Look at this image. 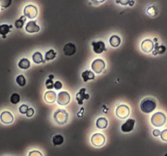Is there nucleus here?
<instances>
[{
    "mask_svg": "<svg viewBox=\"0 0 167 156\" xmlns=\"http://www.w3.org/2000/svg\"><path fill=\"white\" fill-rule=\"evenodd\" d=\"M156 107H157L156 101L152 98L144 99L140 103V108H141L142 112H144V113H151L154 111Z\"/></svg>",
    "mask_w": 167,
    "mask_h": 156,
    "instance_id": "f257e3e1",
    "label": "nucleus"
},
{
    "mask_svg": "<svg viewBox=\"0 0 167 156\" xmlns=\"http://www.w3.org/2000/svg\"><path fill=\"white\" fill-rule=\"evenodd\" d=\"M165 120H166L165 116L162 112H156L155 114L152 115V118H151V122L156 127L163 126L165 125Z\"/></svg>",
    "mask_w": 167,
    "mask_h": 156,
    "instance_id": "f03ea898",
    "label": "nucleus"
},
{
    "mask_svg": "<svg viewBox=\"0 0 167 156\" xmlns=\"http://www.w3.org/2000/svg\"><path fill=\"white\" fill-rule=\"evenodd\" d=\"M69 118L68 113L66 112L65 110L58 109L54 114V119L58 124L60 125H64L67 122Z\"/></svg>",
    "mask_w": 167,
    "mask_h": 156,
    "instance_id": "7ed1b4c3",
    "label": "nucleus"
},
{
    "mask_svg": "<svg viewBox=\"0 0 167 156\" xmlns=\"http://www.w3.org/2000/svg\"><path fill=\"white\" fill-rule=\"evenodd\" d=\"M25 16L28 17L29 19H34L38 15V9L34 5H28L24 9Z\"/></svg>",
    "mask_w": 167,
    "mask_h": 156,
    "instance_id": "20e7f679",
    "label": "nucleus"
},
{
    "mask_svg": "<svg viewBox=\"0 0 167 156\" xmlns=\"http://www.w3.org/2000/svg\"><path fill=\"white\" fill-rule=\"evenodd\" d=\"M116 115L120 119H126L130 115L129 108L126 105H120L116 110Z\"/></svg>",
    "mask_w": 167,
    "mask_h": 156,
    "instance_id": "39448f33",
    "label": "nucleus"
},
{
    "mask_svg": "<svg viewBox=\"0 0 167 156\" xmlns=\"http://www.w3.org/2000/svg\"><path fill=\"white\" fill-rule=\"evenodd\" d=\"M57 103L58 104L62 106L67 105L70 101V95L69 94L65 92V91H61L58 94L57 97Z\"/></svg>",
    "mask_w": 167,
    "mask_h": 156,
    "instance_id": "423d86ee",
    "label": "nucleus"
},
{
    "mask_svg": "<svg viewBox=\"0 0 167 156\" xmlns=\"http://www.w3.org/2000/svg\"><path fill=\"white\" fill-rule=\"evenodd\" d=\"M104 67H105V63L103 59H96L91 64V68L96 73H100L104 70Z\"/></svg>",
    "mask_w": 167,
    "mask_h": 156,
    "instance_id": "0eeeda50",
    "label": "nucleus"
},
{
    "mask_svg": "<svg viewBox=\"0 0 167 156\" xmlns=\"http://www.w3.org/2000/svg\"><path fill=\"white\" fill-rule=\"evenodd\" d=\"M91 142L95 146H102L105 142V137L101 133H95L91 137Z\"/></svg>",
    "mask_w": 167,
    "mask_h": 156,
    "instance_id": "6e6552de",
    "label": "nucleus"
},
{
    "mask_svg": "<svg viewBox=\"0 0 167 156\" xmlns=\"http://www.w3.org/2000/svg\"><path fill=\"white\" fill-rule=\"evenodd\" d=\"M0 120L2 121L3 124H6V125H9V124H12L13 122V116L12 114L9 112H2L1 115H0Z\"/></svg>",
    "mask_w": 167,
    "mask_h": 156,
    "instance_id": "1a4fd4ad",
    "label": "nucleus"
},
{
    "mask_svg": "<svg viewBox=\"0 0 167 156\" xmlns=\"http://www.w3.org/2000/svg\"><path fill=\"white\" fill-rule=\"evenodd\" d=\"M135 124H136V120L133 119H129L127 120L122 125V130L124 133H129L133 130L134 127H135Z\"/></svg>",
    "mask_w": 167,
    "mask_h": 156,
    "instance_id": "9d476101",
    "label": "nucleus"
},
{
    "mask_svg": "<svg viewBox=\"0 0 167 156\" xmlns=\"http://www.w3.org/2000/svg\"><path fill=\"white\" fill-rule=\"evenodd\" d=\"M91 45H92V47H93L94 51H95V53H96V54H101V53L104 52V51H106L105 44H104V42H102V41L93 42Z\"/></svg>",
    "mask_w": 167,
    "mask_h": 156,
    "instance_id": "9b49d317",
    "label": "nucleus"
},
{
    "mask_svg": "<svg viewBox=\"0 0 167 156\" xmlns=\"http://www.w3.org/2000/svg\"><path fill=\"white\" fill-rule=\"evenodd\" d=\"M141 48L144 52L149 53L151 51H152V50L154 48V44H153L152 41L150 40V39H145L144 42H142Z\"/></svg>",
    "mask_w": 167,
    "mask_h": 156,
    "instance_id": "f8f14e48",
    "label": "nucleus"
},
{
    "mask_svg": "<svg viewBox=\"0 0 167 156\" xmlns=\"http://www.w3.org/2000/svg\"><path fill=\"white\" fill-rule=\"evenodd\" d=\"M89 98H90V95L86 93V89L85 88L81 89L80 91L76 94L77 101H78L79 104H80V105L83 104V100H85V99H89Z\"/></svg>",
    "mask_w": 167,
    "mask_h": 156,
    "instance_id": "ddd939ff",
    "label": "nucleus"
},
{
    "mask_svg": "<svg viewBox=\"0 0 167 156\" xmlns=\"http://www.w3.org/2000/svg\"><path fill=\"white\" fill-rule=\"evenodd\" d=\"M26 30L28 33L33 34V33H37L40 30V28L36 24L35 21H30V22H28L27 25L26 26Z\"/></svg>",
    "mask_w": 167,
    "mask_h": 156,
    "instance_id": "4468645a",
    "label": "nucleus"
},
{
    "mask_svg": "<svg viewBox=\"0 0 167 156\" xmlns=\"http://www.w3.org/2000/svg\"><path fill=\"white\" fill-rule=\"evenodd\" d=\"M75 52H76V46L73 43H68L64 47V53L67 56L74 55Z\"/></svg>",
    "mask_w": 167,
    "mask_h": 156,
    "instance_id": "2eb2a0df",
    "label": "nucleus"
},
{
    "mask_svg": "<svg viewBox=\"0 0 167 156\" xmlns=\"http://www.w3.org/2000/svg\"><path fill=\"white\" fill-rule=\"evenodd\" d=\"M44 99L48 103H53L56 100V94L54 91H47L45 93Z\"/></svg>",
    "mask_w": 167,
    "mask_h": 156,
    "instance_id": "dca6fc26",
    "label": "nucleus"
},
{
    "mask_svg": "<svg viewBox=\"0 0 167 156\" xmlns=\"http://www.w3.org/2000/svg\"><path fill=\"white\" fill-rule=\"evenodd\" d=\"M12 29V25H0V35H2V38H6V35L10 33V30Z\"/></svg>",
    "mask_w": 167,
    "mask_h": 156,
    "instance_id": "f3484780",
    "label": "nucleus"
},
{
    "mask_svg": "<svg viewBox=\"0 0 167 156\" xmlns=\"http://www.w3.org/2000/svg\"><path fill=\"white\" fill-rule=\"evenodd\" d=\"M82 77H83V81H84V82H87L89 80H93L94 78H95V74L92 72H91V71L87 70V71H85V72H83Z\"/></svg>",
    "mask_w": 167,
    "mask_h": 156,
    "instance_id": "a211bd4d",
    "label": "nucleus"
},
{
    "mask_svg": "<svg viewBox=\"0 0 167 156\" xmlns=\"http://www.w3.org/2000/svg\"><path fill=\"white\" fill-rule=\"evenodd\" d=\"M110 45L112 47H117L121 44V38L117 35H112L109 39Z\"/></svg>",
    "mask_w": 167,
    "mask_h": 156,
    "instance_id": "6ab92c4d",
    "label": "nucleus"
},
{
    "mask_svg": "<svg viewBox=\"0 0 167 156\" xmlns=\"http://www.w3.org/2000/svg\"><path fill=\"white\" fill-rule=\"evenodd\" d=\"M96 126L99 129H105L106 127L108 126V120L104 117H100L96 121Z\"/></svg>",
    "mask_w": 167,
    "mask_h": 156,
    "instance_id": "aec40b11",
    "label": "nucleus"
},
{
    "mask_svg": "<svg viewBox=\"0 0 167 156\" xmlns=\"http://www.w3.org/2000/svg\"><path fill=\"white\" fill-rule=\"evenodd\" d=\"M19 68L21 69H28L30 67V62L29 59H22L20 60L19 63H18Z\"/></svg>",
    "mask_w": 167,
    "mask_h": 156,
    "instance_id": "412c9836",
    "label": "nucleus"
},
{
    "mask_svg": "<svg viewBox=\"0 0 167 156\" xmlns=\"http://www.w3.org/2000/svg\"><path fill=\"white\" fill-rule=\"evenodd\" d=\"M33 60L35 63H44V59H43V57H42V54L40 52H35L33 55Z\"/></svg>",
    "mask_w": 167,
    "mask_h": 156,
    "instance_id": "4be33fe9",
    "label": "nucleus"
},
{
    "mask_svg": "<svg viewBox=\"0 0 167 156\" xmlns=\"http://www.w3.org/2000/svg\"><path fill=\"white\" fill-rule=\"evenodd\" d=\"M52 142L55 146H60L64 142V137L60 134L55 135L52 138Z\"/></svg>",
    "mask_w": 167,
    "mask_h": 156,
    "instance_id": "5701e85b",
    "label": "nucleus"
},
{
    "mask_svg": "<svg viewBox=\"0 0 167 156\" xmlns=\"http://www.w3.org/2000/svg\"><path fill=\"white\" fill-rule=\"evenodd\" d=\"M26 21V17L25 16H22L20 18V19L17 20L15 22V26L17 29H21V28L24 26V24Z\"/></svg>",
    "mask_w": 167,
    "mask_h": 156,
    "instance_id": "b1692460",
    "label": "nucleus"
},
{
    "mask_svg": "<svg viewBox=\"0 0 167 156\" xmlns=\"http://www.w3.org/2000/svg\"><path fill=\"white\" fill-rule=\"evenodd\" d=\"M55 56H56V52H55L54 50H49L45 55V59L46 60H52L55 59Z\"/></svg>",
    "mask_w": 167,
    "mask_h": 156,
    "instance_id": "393cba45",
    "label": "nucleus"
},
{
    "mask_svg": "<svg viewBox=\"0 0 167 156\" xmlns=\"http://www.w3.org/2000/svg\"><path fill=\"white\" fill-rule=\"evenodd\" d=\"M17 82L20 86H25L26 84V80L23 75H19L17 77Z\"/></svg>",
    "mask_w": 167,
    "mask_h": 156,
    "instance_id": "a878e982",
    "label": "nucleus"
},
{
    "mask_svg": "<svg viewBox=\"0 0 167 156\" xmlns=\"http://www.w3.org/2000/svg\"><path fill=\"white\" fill-rule=\"evenodd\" d=\"M21 100V98H20V95L17 93H14L12 94L11 96V102L13 104H17Z\"/></svg>",
    "mask_w": 167,
    "mask_h": 156,
    "instance_id": "bb28decb",
    "label": "nucleus"
},
{
    "mask_svg": "<svg viewBox=\"0 0 167 156\" xmlns=\"http://www.w3.org/2000/svg\"><path fill=\"white\" fill-rule=\"evenodd\" d=\"M165 51V47L164 46H157L156 47V50L153 51V55H157V54H163Z\"/></svg>",
    "mask_w": 167,
    "mask_h": 156,
    "instance_id": "cd10ccee",
    "label": "nucleus"
},
{
    "mask_svg": "<svg viewBox=\"0 0 167 156\" xmlns=\"http://www.w3.org/2000/svg\"><path fill=\"white\" fill-rule=\"evenodd\" d=\"M46 87L48 89H51L54 88V82H53V80H51V79H47L46 80Z\"/></svg>",
    "mask_w": 167,
    "mask_h": 156,
    "instance_id": "c85d7f7f",
    "label": "nucleus"
},
{
    "mask_svg": "<svg viewBox=\"0 0 167 156\" xmlns=\"http://www.w3.org/2000/svg\"><path fill=\"white\" fill-rule=\"evenodd\" d=\"M28 109H29L28 106L26 105V104H23V105H21V107H20L19 111L21 114H26V112H27Z\"/></svg>",
    "mask_w": 167,
    "mask_h": 156,
    "instance_id": "c756f323",
    "label": "nucleus"
},
{
    "mask_svg": "<svg viewBox=\"0 0 167 156\" xmlns=\"http://www.w3.org/2000/svg\"><path fill=\"white\" fill-rule=\"evenodd\" d=\"M147 12H148V15L150 16H155L156 14H157V11H156V9H155V7L153 6L150 7L147 10Z\"/></svg>",
    "mask_w": 167,
    "mask_h": 156,
    "instance_id": "7c9ffc66",
    "label": "nucleus"
},
{
    "mask_svg": "<svg viewBox=\"0 0 167 156\" xmlns=\"http://www.w3.org/2000/svg\"><path fill=\"white\" fill-rule=\"evenodd\" d=\"M29 156H42V154L38 150H32L29 153Z\"/></svg>",
    "mask_w": 167,
    "mask_h": 156,
    "instance_id": "2f4dec72",
    "label": "nucleus"
},
{
    "mask_svg": "<svg viewBox=\"0 0 167 156\" xmlns=\"http://www.w3.org/2000/svg\"><path fill=\"white\" fill-rule=\"evenodd\" d=\"M161 137L163 141H167V129H164L162 132H161Z\"/></svg>",
    "mask_w": 167,
    "mask_h": 156,
    "instance_id": "473e14b6",
    "label": "nucleus"
},
{
    "mask_svg": "<svg viewBox=\"0 0 167 156\" xmlns=\"http://www.w3.org/2000/svg\"><path fill=\"white\" fill-rule=\"evenodd\" d=\"M12 1L10 0H5V1H1V4H2V7L4 8V7H9V5L11 4Z\"/></svg>",
    "mask_w": 167,
    "mask_h": 156,
    "instance_id": "72a5a7b5",
    "label": "nucleus"
},
{
    "mask_svg": "<svg viewBox=\"0 0 167 156\" xmlns=\"http://www.w3.org/2000/svg\"><path fill=\"white\" fill-rule=\"evenodd\" d=\"M34 109H33V108H29V109H28V111H27V112H26V116H27V117H31V116H34Z\"/></svg>",
    "mask_w": 167,
    "mask_h": 156,
    "instance_id": "f704fd0d",
    "label": "nucleus"
},
{
    "mask_svg": "<svg viewBox=\"0 0 167 156\" xmlns=\"http://www.w3.org/2000/svg\"><path fill=\"white\" fill-rule=\"evenodd\" d=\"M54 88L55 89H60L62 88V83L60 81H59V80H57L56 82L54 83Z\"/></svg>",
    "mask_w": 167,
    "mask_h": 156,
    "instance_id": "c9c22d12",
    "label": "nucleus"
},
{
    "mask_svg": "<svg viewBox=\"0 0 167 156\" xmlns=\"http://www.w3.org/2000/svg\"><path fill=\"white\" fill-rule=\"evenodd\" d=\"M152 134L155 136V137H158V136L161 135V131L159 130V129H155L152 132Z\"/></svg>",
    "mask_w": 167,
    "mask_h": 156,
    "instance_id": "e433bc0d",
    "label": "nucleus"
},
{
    "mask_svg": "<svg viewBox=\"0 0 167 156\" xmlns=\"http://www.w3.org/2000/svg\"><path fill=\"white\" fill-rule=\"evenodd\" d=\"M129 4L132 6V5L134 4V1H131V2H129Z\"/></svg>",
    "mask_w": 167,
    "mask_h": 156,
    "instance_id": "4c0bfd02",
    "label": "nucleus"
},
{
    "mask_svg": "<svg viewBox=\"0 0 167 156\" xmlns=\"http://www.w3.org/2000/svg\"><path fill=\"white\" fill-rule=\"evenodd\" d=\"M49 79H51V80H52V79H53V75H50V76H49Z\"/></svg>",
    "mask_w": 167,
    "mask_h": 156,
    "instance_id": "58836bf2",
    "label": "nucleus"
},
{
    "mask_svg": "<svg viewBox=\"0 0 167 156\" xmlns=\"http://www.w3.org/2000/svg\"><path fill=\"white\" fill-rule=\"evenodd\" d=\"M165 156H167V154H165Z\"/></svg>",
    "mask_w": 167,
    "mask_h": 156,
    "instance_id": "ea45409f",
    "label": "nucleus"
}]
</instances>
